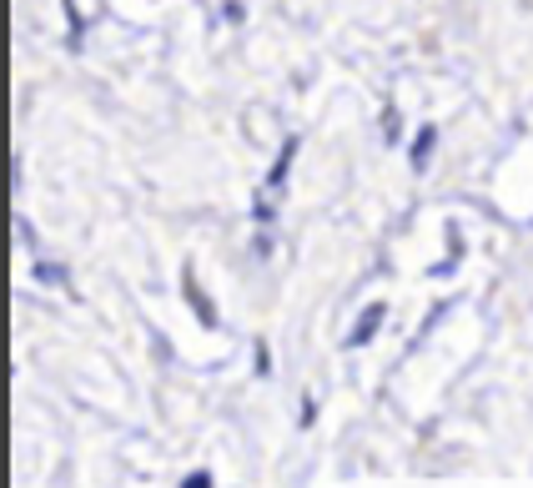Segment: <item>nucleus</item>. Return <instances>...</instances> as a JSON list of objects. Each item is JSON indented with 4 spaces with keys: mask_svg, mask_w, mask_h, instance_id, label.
Listing matches in <instances>:
<instances>
[{
    "mask_svg": "<svg viewBox=\"0 0 533 488\" xmlns=\"http://www.w3.org/2000/svg\"><path fill=\"white\" fill-rule=\"evenodd\" d=\"M382 317H388V307H382V303H368V313H362L358 323H352V333H348V343H342V347H368L372 337H378Z\"/></svg>",
    "mask_w": 533,
    "mask_h": 488,
    "instance_id": "1",
    "label": "nucleus"
},
{
    "mask_svg": "<svg viewBox=\"0 0 533 488\" xmlns=\"http://www.w3.org/2000/svg\"><path fill=\"white\" fill-rule=\"evenodd\" d=\"M182 293H186V303H192L196 323H202V327H217V307L207 303V293L196 287V277H192V272H182Z\"/></svg>",
    "mask_w": 533,
    "mask_h": 488,
    "instance_id": "2",
    "label": "nucleus"
},
{
    "mask_svg": "<svg viewBox=\"0 0 533 488\" xmlns=\"http://www.w3.org/2000/svg\"><path fill=\"white\" fill-rule=\"evenodd\" d=\"M297 146H302V142H297V136H287V142H282V156H277V162H272V172H267V182H262V186H267V192H282V182H287V166H292Z\"/></svg>",
    "mask_w": 533,
    "mask_h": 488,
    "instance_id": "3",
    "label": "nucleus"
},
{
    "mask_svg": "<svg viewBox=\"0 0 533 488\" xmlns=\"http://www.w3.org/2000/svg\"><path fill=\"white\" fill-rule=\"evenodd\" d=\"M433 142H438V126H423L418 131V142H413V172H423L428 156H433Z\"/></svg>",
    "mask_w": 533,
    "mask_h": 488,
    "instance_id": "4",
    "label": "nucleus"
},
{
    "mask_svg": "<svg viewBox=\"0 0 533 488\" xmlns=\"http://www.w3.org/2000/svg\"><path fill=\"white\" fill-rule=\"evenodd\" d=\"M35 283L61 287V283H65V267H61V262H35Z\"/></svg>",
    "mask_w": 533,
    "mask_h": 488,
    "instance_id": "5",
    "label": "nucleus"
},
{
    "mask_svg": "<svg viewBox=\"0 0 533 488\" xmlns=\"http://www.w3.org/2000/svg\"><path fill=\"white\" fill-rule=\"evenodd\" d=\"M257 373H262V378L272 373V358H267V343H257Z\"/></svg>",
    "mask_w": 533,
    "mask_h": 488,
    "instance_id": "6",
    "label": "nucleus"
}]
</instances>
